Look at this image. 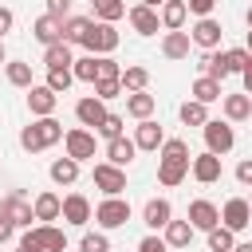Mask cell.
I'll use <instances>...</instances> for the list:
<instances>
[{"instance_id": "cell-31", "label": "cell", "mask_w": 252, "mask_h": 252, "mask_svg": "<svg viewBox=\"0 0 252 252\" xmlns=\"http://www.w3.org/2000/svg\"><path fill=\"white\" fill-rule=\"evenodd\" d=\"M47 173H51L55 185H75V181H79V161H75V158H55Z\"/></svg>"}, {"instance_id": "cell-15", "label": "cell", "mask_w": 252, "mask_h": 252, "mask_svg": "<svg viewBox=\"0 0 252 252\" xmlns=\"http://www.w3.org/2000/svg\"><path fill=\"white\" fill-rule=\"evenodd\" d=\"M126 20H130V28H134L138 35H158V28H161L158 8H146V4H134V8L126 12Z\"/></svg>"}, {"instance_id": "cell-34", "label": "cell", "mask_w": 252, "mask_h": 252, "mask_svg": "<svg viewBox=\"0 0 252 252\" xmlns=\"http://www.w3.org/2000/svg\"><path fill=\"white\" fill-rule=\"evenodd\" d=\"M91 12H94V20L118 24V20L126 16V4H122V0H91Z\"/></svg>"}, {"instance_id": "cell-3", "label": "cell", "mask_w": 252, "mask_h": 252, "mask_svg": "<svg viewBox=\"0 0 252 252\" xmlns=\"http://www.w3.org/2000/svg\"><path fill=\"white\" fill-rule=\"evenodd\" d=\"M118 43H122V35H118L114 24H106V20H91V28H87V35H83L87 55H114Z\"/></svg>"}, {"instance_id": "cell-28", "label": "cell", "mask_w": 252, "mask_h": 252, "mask_svg": "<svg viewBox=\"0 0 252 252\" xmlns=\"http://www.w3.org/2000/svg\"><path fill=\"white\" fill-rule=\"evenodd\" d=\"M220 106H224V118H228V122H244V118L252 114V98H248L244 91H240V94H224Z\"/></svg>"}, {"instance_id": "cell-32", "label": "cell", "mask_w": 252, "mask_h": 252, "mask_svg": "<svg viewBox=\"0 0 252 252\" xmlns=\"http://www.w3.org/2000/svg\"><path fill=\"white\" fill-rule=\"evenodd\" d=\"M75 63V55H71V43H47L43 47V67H71Z\"/></svg>"}, {"instance_id": "cell-21", "label": "cell", "mask_w": 252, "mask_h": 252, "mask_svg": "<svg viewBox=\"0 0 252 252\" xmlns=\"http://www.w3.org/2000/svg\"><path fill=\"white\" fill-rule=\"evenodd\" d=\"M134 154H138V146H134V138H126V134H118V138H110L106 142V161L110 165H130L134 161Z\"/></svg>"}, {"instance_id": "cell-41", "label": "cell", "mask_w": 252, "mask_h": 252, "mask_svg": "<svg viewBox=\"0 0 252 252\" xmlns=\"http://www.w3.org/2000/svg\"><path fill=\"white\" fill-rule=\"evenodd\" d=\"M79 252H110V236L106 232H87L79 240Z\"/></svg>"}, {"instance_id": "cell-47", "label": "cell", "mask_w": 252, "mask_h": 252, "mask_svg": "<svg viewBox=\"0 0 252 252\" xmlns=\"http://www.w3.org/2000/svg\"><path fill=\"white\" fill-rule=\"evenodd\" d=\"M47 12L59 16V20H67L71 16V0H47Z\"/></svg>"}, {"instance_id": "cell-53", "label": "cell", "mask_w": 252, "mask_h": 252, "mask_svg": "<svg viewBox=\"0 0 252 252\" xmlns=\"http://www.w3.org/2000/svg\"><path fill=\"white\" fill-rule=\"evenodd\" d=\"M232 252H252V240H244V244H232Z\"/></svg>"}, {"instance_id": "cell-54", "label": "cell", "mask_w": 252, "mask_h": 252, "mask_svg": "<svg viewBox=\"0 0 252 252\" xmlns=\"http://www.w3.org/2000/svg\"><path fill=\"white\" fill-rule=\"evenodd\" d=\"M142 4H146V8H161L165 0H142Z\"/></svg>"}, {"instance_id": "cell-7", "label": "cell", "mask_w": 252, "mask_h": 252, "mask_svg": "<svg viewBox=\"0 0 252 252\" xmlns=\"http://www.w3.org/2000/svg\"><path fill=\"white\" fill-rule=\"evenodd\" d=\"M91 177H94V189H102V197H122V189H126V169L122 165L98 161L91 169Z\"/></svg>"}, {"instance_id": "cell-37", "label": "cell", "mask_w": 252, "mask_h": 252, "mask_svg": "<svg viewBox=\"0 0 252 252\" xmlns=\"http://www.w3.org/2000/svg\"><path fill=\"white\" fill-rule=\"evenodd\" d=\"M4 75H8V83L12 87H32V63H24V59H12V63H4Z\"/></svg>"}, {"instance_id": "cell-14", "label": "cell", "mask_w": 252, "mask_h": 252, "mask_svg": "<svg viewBox=\"0 0 252 252\" xmlns=\"http://www.w3.org/2000/svg\"><path fill=\"white\" fill-rule=\"evenodd\" d=\"M189 173H193V181H201V185H213V181H220V158L217 154H197L193 161H189Z\"/></svg>"}, {"instance_id": "cell-49", "label": "cell", "mask_w": 252, "mask_h": 252, "mask_svg": "<svg viewBox=\"0 0 252 252\" xmlns=\"http://www.w3.org/2000/svg\"><path fill=\"white\" fill-rule=\"evenodd\" d=\"M16 252H43V248H39V240L32 236V228H28L24 236H20V244H16Z\"/></svg>"}, {"instance_id": "cell-22", "label": "cell", "mask_w": 252, "mask_h": 252, "mask_svg": "<svg viewBox=\"0 0 252 252\" xmlns=\"http://www.w3.org/2000/svg\"><path fill=\"white\" fill-rule=\"evenodd\" d=\"M0 205H4V213L12 217V224H24V228H32V220H35V213H32V201H24L20 193H8Z\"/></svg>"}, {"instance_id": "cell-17", "label": "cell", "mask_w": 252, "mask_h": 252, "mask_svg": "<svg viewBox=\"0 0 252 252\" xmlns=\"http://www.w3.org/2000/svg\"><path fill=\"white\" fill-rule=\"evenodd\" d=\"M161 142H165V130H161V122H154V118H142V122L134 126V146H138V150H161Z\"/></svg>"}, {"instance_id": "cell-27", "label": "cell", "mask_w": 252, "mask_h": 252, "mask_svg": "<svg viewBox=\"0 0 252 252\" xmlns=\"http://www.w3.org/2000/svg\"><path fill=\"white\" fill-rule=\"evenodd\" d=\"M185 16H189L185 0H165V4L158 8V20H161V28H165V32H177V28L185 24Z\"/></svg>"}, {"instance_id": "cell-29", "label": "cell", "mask_w": 252, "mask_h": 252, "mask_svg": "<svg viewBox=\"0 0 252 252\" xmlns=\"http://www.w3.org/2000/svg\"><path fill=\"white\" fill-rule=\"evenodd\" d=\"M197 67H201V75H209V79H217V83H224V79H228V63H224V51H205Z\"/></svg>"}, {"instance_id": "cell-55", "label": "cell", "mask_w": 252, "mask_h": 252, "mask_svg": "<svg viewBox=\"0 0 252 252\" xmlns=\"http://www.w3.org/2000/svg\"><path fill=\"white\" fill-rule=\"evenodd\" d=\"M244 24H248V32H252V8H248V12H244Z\"/></svg>"}, {"instance_id": "cell-35", "label": "cell", "mask_w": 252, "mask_h": 252, "mask_svg": "<svg viewBox=\"0 0 252 252\" xmlns=\"http://www.w3.org/2000/svg\"><path fill=\"white\" fill-rule=\"evenodd\" d=\"M87 28H91V20H87V16H67V20H63V43H71V47L79 43V47H83Z\"/></svg>"}, {"instance_id": "cell-10", "label": "cell", "mask_w": 252, "mask_h": 252, "mask_svg": "<svg viewBox=\"0 0 252 252\" xmlns=\"http://www.w3.org/2000/svg\"><path fill=\"white\" fill-rule=\"evenodd\" d=\"M55 106H59V94H55L47 83H32V87H28V110H32L35 118L55 114Z\"/></svg>"}, {"instance_id": "cell-1", "label": "cell", "mask_w": 252, "mask_h": 252, "mask_svg": "<svg viewBox=\"0 0 252 252\" xmlns=\"http://www.w3.org/2000/svg\"><path fill=\"white\" fill-rule=\"evenodd\" d=\"M189 161H193V154H189L185 138H165L161 142V158H158V181L165 189L181 185L189 177Z\"/></svg>"}, {"instance_id": "cell-19", "label": "cell", "mask_w": 252, "mask_h": 252, "mask_svg": "<svg viewBox=\"0 0 252 252\" xmlns=\"http://www.w3.org/2000/svg\"><path fill=\"white\" fill-rule=\"evenodd\" d=\"M189 51H193L189 32H181V28H177V32H165V35H161V55H165V59H173V63H177V59H189Z\"/></svg>"}, {"instance_id": "cell-59", "label": "cell", "mask_w": 252, "mask_h": 252, "mask_svg": "<svg viewBox=\"0 0 252 252\" xmlns=\"http://www.w3.org/2000/svg\"><path fill=\"white\" fill-rule=\"evenodd\" d=\"M248 118H252V114H248Z\"/></svg>"}, {"instance_id": "cell-25", "label": "cell", "mask_w": 252, "mask_h": 252, "mask_svg": "<svg viewBox=\"0 0 252 252\" xmlns=\"http://www.w3.org/2000/svg\"><path fill=\"white\" fill-rule=\"evenodd\" d=\"M189 94H193L197 102H205V106H209V102H220V98H224L220 83H217V79H209V75H197V79H193V87H189Z\"/></svg>"}, {"instance_id": "cell-20", "label": "cell", "mask_w": 252, "mask_h": 252, "mask_svg": "<svg viewBox=\"0 0 252 252\" xmlns=\"http://www.w3.org/2000/svg\"><path fill=\"white\" fill-rule=\"evenodd\" d=\"M32 35H35L43 47H47V43H59V39H63V20L51 16V12H43V16L32 24Z\"/></svg>"}, {"instance_id": "cell-40", "label": "cell", "mask_w": 252, "mask_h": 252, "mask_svg": "<svg viewBox=\"0 0 252 252\" xmlns=\"http://www.w3.org/2000/svg\"><path fill=\"white\" fill-rule=\"evenodd\" d=\"M122 126H126V118H122V114H106V118L94 126V134H102V138L110 142V138H118V134H122Z\"/></svg>"}, {"instance_id": "cell-42", "label": "cell", "mask_w": 252, "mask_h": 252, "mask_svg": "<svg viewBox=\"0 0 252 252\" xmlns=\"http://www.w3.org/2000/svg\"><path fill=\"white\" fill-rule=\"evenodd\" d=\"M224 63H228V75H240V71L252 63V55H248L244 47H232V51H224Z\"/></svg>"}, {"instance_id": "cell-36", "label": "cell", "mask_w": 252, "mask_h": 252, "mask_svg": "<svg viewBox=\"0 0 252 252\" xmlns=\"http://www.w3.org/2000/svg\"><path fill=\"white\" fill-rule=\"evenodd\" d=\"M205 236H209V252H232V244H236V232L224 224H213Z\"/></svg>"}, {"instance_id": "cell-44", "label": "cell", "mask_w": 252, "mask_h": 252, "mask_svg": "<svg viewBox=\"0 0 252 252\" xmlns=\"http://www.w3.org/2000/svg\"><path fill=\"white\" fill-rule=\"evenodd\" d=\"M94 94H98L102 102H110V98L122 94V83H118V79H98V83H94Z\"/></svg>"}, {"instance_id": "cell-58", "label": "cell", "mask_w": 252, "mask_h": 252, "mask_svg": "<svg viewBox=\"0 0 252 252\" xmlns=\"http://www.w3.org/2000/svg\"><path fill=\"white\" fill-rule=\"evenodd\" d=\"M248 205H252V197H248Z\"/></svg>"}, {"instance_id": "cell-8", "label": "cell", "mask_w": 252, "mask_h": 252, "mask_svg": "<svg viewBox=\"0 0 252 252\" xmlns=\"http://www.w3.org/2000/svg\"><path fill=\"white\" fill-rule=\"evenodd\" d=\"M220 35H224V28H220V20H213V16H197V24L189 28L193 47H201V51H217V47H220Z\"/></svg>"}, {"instance_id": "cell-51", "label": "cell", "mask_w": 252, "mask_h": 252, "mask_svg": "<svg viewBox=\"0 0 252 252\" xmlns=\"http://www.w3.org/2000/svg\"><path fill=\"white\" fill-rule=\"evenodd\" d=\"M12 28H16V16H12V8H0V39H4Z\"/></svg>"}, {"instance_id": "cell-16", "label": "cell", "mask_w": 252, "mask_h": 252, "mask_svg": "<svg viewBox=\"0 0 252 252\" xmlns=\"http://www.w3.org/2000/svg\"><path fill=\"white\" fill-rule=\"evenodd\" d=\"M106 114H110V110H106V102H102L98 94H87V98L75 102V118H79V126H98Z\"/></svg>"}, {"instance_id": "cell-23", "label": "cell", "mask_w": 252, "mask_h": 252, "mask_svg": "<svg viewBox=\"0 0 252 252\" xmlns=\"http://www.w3.org/2000/svg\"><path fill=\"white\" fill-rule=\"evenodd\" d=\"M32 236L39 240V248H43V252H67V232H63V228H55V224H35V228H32Z\"/></svg>"}, {"instance_id": "cell-5", "label": "cell", "mask_w": 252, "mask_h": 252, "mask_svg": "<svg viewBox=\"0 0 252 252\" xmlns=\"http://www.w3.org/2000/svg\"><path fill=\"white\" fill-rule=\"evenodd\" d=\"M63 150H67V158H75L79 165L83 161H91L94 158V130H87V126H71V130H63Z\"/></svg>"}, {"instance_id": "cell-38", "label": "cell", "mask_w": 252, "mask_h": 252, "mask_svg": "<svg viewBox=\"0 0 252 252\" xmlns=\"http://www.w3.org/2000/svg\"><path fill=\"white\" fill-rule=\"evenodd\" d=\"M71 75H75L79 83H91V87H94V79H98L94 55H83V59H75V63H71Z\"/></svg>"}, {"instance_id": "cell-30", "label": "cell", "mask_w": 252, "mask_h": 252, "mask_svg": "<svg viewBox=\"0 0 252 252\" xmlns=\"http://www.w3.org/2000/svg\"><path fill=\"white\" fill-rule=\"evenodd\" d=\"M118 83H122L126 94H130V91H146V87H150V71H146L142 63H130V67H122Z\"/></svg>"}, {"instance_id": "cell-2", "label": "cell", "mask_w": 252, "mask_h": 252, "mask_svg": "<svg viewBox=\"0 0 252 252\" xmlns=\"http://www.w3.org/2000/svg\"><path fill=\"white\" fill-rule=\"evenodd\" d=\"M55 142H63V122H55V114L35 118V122H28V126L20 130V146H24L28 154H43V150H51Z\"/></svg>"}, {"instance_id": "cell-43", "label": "cell", "mask_w": 252, "mask_h": 252, "mask_svg": "<svg viewBox=\"0 0 252 252\" xmlns=\"http://www.w3.org/2000/svg\"><path fill=\"white\" fill-rule=\"evenodd\" d=\"M94 67H98V79H118V75H122V67H118L114 55H94ZM98 79H94V83H98Z\"/></svg>"}, {"instance_id": "cell-11", "label": "cell", "mask_w": 252, "mask_h": 252, "mask_svg": "<svg viewBox=\"0 0 252 252\" xmlns=\"http://www.w3.org/2000/svg\"><path fill=\"white\" fill-rule=\"evenodd\" d=\"M59 217H63L67 224L83 228V224L94 217V209H91V201H87L83 193H67V197H63V209H59Z\"/></svg>"}, {"instance_id": "cell-6", "label": "cell", "mask_w": 252, "mask_h": 252, "mask_svg": "<svg viewBox=\"0 0 252 252\" xmlns=\"http://www.w3.org/2000/svg\"><path fill=\"white\" fill-rule=\"evenodd\" d=\"M201 134H205V150H209V154H217V158H224V154L236 146L232 126H228V122H220V118H209V122L201 126Z\"/></svg>"}, {"instance_id": "cell-26", "label": "cell", "mask_w": 252, "mask_h": 252, "mask_svg": "<svg viewBox=\"0 0 252 252\" xmlns=\"http://www.w3.org/2000/svg\"><path fill=\"white\" fill-rule=\"evenodd\" d=\"M154 106H158V98H154L150 91H130V94H126V114H130V118H138V122H142V118H150V114H154Z\"/></svg>"}, {"instance_id": "cell-52", "label": "cell", "mask_w": 252, "mask_h": 252, "mask_svg": "<svg viewBox=\"0 0 252 252\" xmlns=\"http://www.w3.org/2000/svg\"><path fill=\"white\" fill-rule=\"evenodd\" d=\"M240 79H244V94H252V63L240 71Z\"/></svg>"}, {"instance_id": "cell-13", "label": "cell", "mask_w": 252, "mask_h": 252, "mask_svg": "<svg viewBox=\"0 0 252 252\" xmlns=\"http://www.w3.org/2000/svg\"><path fill=\"white\" fill-rule=\"evenodd\" d=\"M197 232H209L213 224H220V209L213 205V201H205V197H197V201H189V217H185Z\"/></svg>"}, {"instance_id": "cell-33", "label": "cell", "mask_w": 252, "mask_h": 252, "mask_svg": "<svg viewBox=\"0 0 252 252\" xmlns=\"http://www.w3.org/2000/svg\"><path fill=\"white\" fill-rule=\"evenodd\" d=\"M177 114H181L185 126H205V122H209V106L197 102V98H185V102L177 106Z\"/></svg>"}, {"instance_id": "cell-4", "label": "cell", "mask_w": 252, "mask_h": 252, "mask_svg": "<svg viewBox=\"0 0 252 252\" xmlns=\"http://www.w3.org/2000/svg\"><path fill=\"white\" fill-rule=\"evenodd\" d=\"M126 220H130V201H126V197H102V201L94 205V224H98L102 232L122 228Z\"/></svg>"}, {"instance_id": "cell-50", "label": "cell", "mask_w": 252, "mask_h": 252, "mask_svg": "<svg viewBox=\"0 0 252 252\" xmlns=\"http://www.w3.org/2000/svg\"><path fill=\"white\" fill-rule=\"evenodd\" d=\"M12 232H16V224H12V217L4 213V205H0V244L4 240H12Z\"/></svg>"}, {"instance_id": "cell-12", "label": "cell", "mask_w": 252, "mask_h": 252, "mask_svg": "<svg viewBox=\"0 0 252 252\" xmlns=\"http://www.w3.org/2000/svg\"><path fill=\"white\" fill-rule=\"evenodd\" d=\"M169 220H173V205H169V197H150L146 209H142V224H146L150 232H158V228H165Z\"/></svg>"}, {"instance_id": "cell-56", "label": "cell", "mask_w": 252, "mask_h": 252, "mask_svg": "<svg viewBox=\"0 0 252 252\" xmlns=\"http://www.w3.org/2000/svg\"><path fill=\"white\" fill-rule=\"evenodd\" d=\"M244 51H248V55H252V32H248V43H244Z\"/></svg>"}, {"instance_id": "cell-45", "label": "cell", "mask_w": 252, "mask_h": 252, "mask_svg": "<svg viewBox=\"0 0 252 252\" xmlns=\"http://www.w3.org/2000/svg\"><path fill=\"white\" fill-rule=\"evenodd\" d=\"M138 252H169V244H165L158 232H150V236H142V240H138Z\"/></svg>"}, {"instance_id": "cell-24", "label": "cell", "mask_w": 252, "mask_h": 252, "mask_svg": "<svg viewBox=\"0 0 252 252\" xmlns=\"http://www.w3.org/2000/svg\"><path fill=\"white\" fill-rule=\"evenodd\" d=\"M193 232H197V228H193L189 220H169V224L161 228V240H165L169 248H189V244H193Z\"/></svg>"}, {"instance_id": "cell-9", "label": "cell", "mask_w": 252, "mask_h": 252, "mask_svg": "<svg viewBox=\"0 0 252 252\" xmlns=\"http://www.w3.org/2000/svg\"><path fill=\"white\" fill-rule=\"evenodd\" d=\"M220 224L232 228V232H244V228L252 224V205H248V197H228L224 209H220Z\"/></svg>"}, {"instance_id": "cell-57", "label": "cell", "mask_w": 252, "mask_h": 252, "mask_svg": "<svg viewBox=\"0 0 252 252\" xmlns=\"http://www.w3.org/2000/svg\"><path fill=\"white\" fill-rule=\"evenodd\" d=\"M4 63H8V59H4V39H0V67H4Z\"/></svg>"}, {"instance_id": "cell-18", "label": "cell", "mask_w": 252, "mask_h": 252, "mask_svg": "<svg viewBox=\"0 0 252 252\" xmlns=\"http://www.w3.org/2000/svg\"><path fill=\"white\" fill-rule=\"evenodd\" d=\"M59 209H63V197H59V193H51V189L35 193V201H32V213H35V220H39V224L59 220Z\"/></svg>"}, {"instance_id": "cell-39", "label": "cell", "mask_w": 252, "mask_h": 252, "mask_svg": "<svg viewBox=\"0 0 252 252\" xmlns=\"http://www.w3.org/2000/svg\"><path fill=\"white\" fill-rule=\"evenodd\" d=\"M75 83V75H71V67H47V87L55 91V94H63L67 87Z\"/></svg>"}, {"instance_id": "cell-46", "label": "cell", "mask_w": 252, "mask_h": 252, "mask_svg": "<svg viewBox=\"0 0 252 252\" xmlns=\"http://www.w3.org/2000/svg\"><path fill=\"white\" fill-rule=\"evenodd\" d=\"M185 8H189L193 16H213V8H217V0H185Z\"/></svg>"}, {"instance_id": "cell-48", "label": "cell", "mask_w": 252, "mask_h": 252, "mask_svg": "<svg viewBox=\"0 0 252 252\" xmlns=\"http://www.w3.org/2000/svg\"><path fill=\"white\" fill-rule=\"evenodd\" d=\"M236 181H240V185H248V189H252V158H244V161H240V165H236Z\"/></svg>"}]
</instances>
